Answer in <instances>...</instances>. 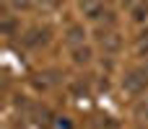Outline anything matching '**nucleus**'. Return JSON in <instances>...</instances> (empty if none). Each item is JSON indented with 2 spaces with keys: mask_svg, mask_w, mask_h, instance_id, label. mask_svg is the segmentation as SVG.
Wrapping results in <instances>:
<instances>
[{
  "mask_svg": "<svg viewBox=\"0 0 148 129\" xmlns=\"http://www.w3.org/2000/svg\"><path fill=\"white\" fill-rule=\"evenodd\" d=\"M148 88V65L146 67H138V70H130L122 80V91L127 96H140Z\"/></svg>",
  "mask_w": 148,
  "mask_h": 129,
  "instance_id": "1",
  "label": "nucleus"
},
{
  "mask_svg": "<svg viewBox=\"0 0 148 129\" xmlns=\"http://www.w3.org/2000/svg\"><path fill=\"white\" fill-rule=\"evenodd\" d=\"M99 47H101V52H107V54H117V52L122 49V39H120L117 31H101V34H99Z\"/></svg>",
  "mask_w": 148,
  "mask_h": 129,
  "instance_id": "2",
  "label": "nucleus"
},
{
  "mask_svg": "<svg viewBox=\"0 0 148 129\" xmlns=\"http://www.w3.org/2000/svg\"><path fill=\"white\" fill-rule=\"evenodd\" d=\"M81 8H83V13H86L88 18H101V13H104V5H101L99 0H83Z\"/></svg>",
  "mask_w": 148,
  "mask_h": 129,
  "instance_id": "3",
  "label": "nucleus"
},
{
  "mask_svg": "<svg viewBox=\"0 0 148 129\" xmlns=\"http://www.w3.org/2000/svg\"><path fill=\"white\" fill-rule=\"evenodd\" d=\"M88 59H91V49L88 47H75L73 49V62L75 65H88Z\"/></svg>",
  "mask_w": 148,
  "mask_h": 129,
  "instance_id": "4",
  "label": "nucleus"
},
{
  "mask_svg": "<svg viewBox=\"0 0 148 129\" xmlns=\"http://www.w3.org/2000/svg\"><path fill=\"white\" fill-rule=\"evenodd\" d=\"M83 36H86V31H83L81 26H70V28H68V44H73V47H75V44H81V41H83Z\"/></svg>",
  "mask_w": 148,
  "mask_h": 129,
  "instance_id": "5",
  "label": "nucleus"
},
{
  "mask_svg": "<svg viewBox=\"0 0 148 129\" xmlns=\"http://www.w3.org/2000/svg\"><path fill=\"white\" fill-rule=\"evenodd\" d=\"M44 41H47V31H39V28H36V31H31V34H29V39H26V44H29V47H36V44H44Z\"/></svg>",
  "mask_w": 148,
  "mask_h": 129,
  "instance_id": "6",
  "label": "nucleus"
},
{
  "mask_svg": "<svg viewBox=\"0 0 148 129\" xmlns=\"http://www.w3.org/2000/svg\"><path fill=\"white\" fill-rule=\"evenodd\" d=\"M148 16V0H138V5L133 8V18L135 21H143Z\"/></svg>",
  "mask_w": 148,
  "mask_h": 129,
  "instance_id": "7",
  "label": "nucleus"
},
{
  "mask_svg": "<svg viewBox=\"0 0 148 129\" xmlns=\"http://www.w3.org/2000/svg\"><path fill=\"white\" fill-rule=\"evenodd\" d=\"M138 52L148 57V34H140V39H138Z\"/></svg>",
  "mask_w": 148,
  "mask_h": 129,
  "instance_id": "8",
  "label": "nucleus"
},
{
  "mask_svg": "<svg viewBox=\"0 0 148 129\" xmlns=\"http://www.w3.org/2000/svg\"><path fill=\"white\" fill-rule=\"evenodd\" d=\"M13 8H31V0H13Z\"/></svg>",
  "mask_w": 148,
  "mask_h": 129,
  "instance_id": "9",
  "label": "nucleus"
}]
</instances>
